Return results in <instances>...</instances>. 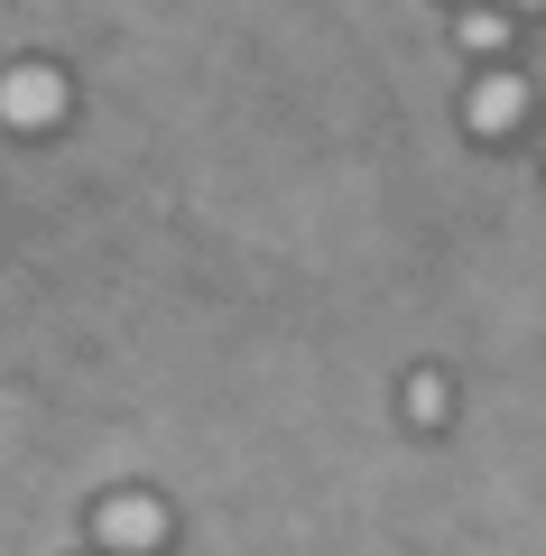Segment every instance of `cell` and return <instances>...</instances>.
<instances>
[{
	"label": "cell",
	"instance_id": "obj_1",
	"mask_svg": "<svg viewBox=\"0 0 546 556\" xmlns=\"http://www.w3.org/2000/svg\"><path fill=\"white\" fill-rule=\"evenodd\" d=\"M65 112H75V84H65V65H47V56L0 65V130L47 139V130H65Z\"/></svg>",
	"mask_w": 546,
	"mask_h": 556
},
{
	"label": "cell",
	"instance_id": "obj_2",
	"mask_svg": "<svg viewBox=\"0 0 546 556\" xmlns=\"http://www.w3.org/2000/svg\"><path fill=\"white\" fill-rule=\"evenodd\" d=\"M167 529H176V519H167V501H157V492H102L93 501V547L102 556H157V547H167Z\"/></svg>",
	"mask_w": 546,
	"mask_h": 556
},
{
	"label": "cell",
	"instance_id": "obj_3",
	"mask_svg": "<svg viewBox=\"0 0 546 556\" xmlns=\"http://www.w3.org/2000/svg\"><path fill=\"white\" fill-rule=\"evenodd\" d=\"M464 130H472V139L528 130V75H519V65H482V75L464 84Z\"/></svg>",
	"mask_w": 546,
	"mask_h": 556
},
{
	"label": "cell",
	"instance_id": "obj_4",
	"mask_svg": "<svg viewBox=\"0 0 546 556\" xmlns=\"http://www.w3.org/2000/svg\"><path fill=\"white\" fill-rule=\"evenodd\" d=\"M454 47H464L472 65H500V56H509V10H482V0H464V10H454Z\"/></svg>",
	"mask_w": 546,
	"mask_h": 556
},
{
	"label": "cell",
	"instance_id": "obj_5",
	"mask_svg": "<svg viewBox=\"0 0 546 556\" xmlns=\"http://www.w3.org/2000/svg\"><path fill=\"white\" fill-rule=\"evenodd\" d=\"M398 417H408L417 437H435V427L454 417V380L445 371H408V380H398Z\"/></svg>",
	"mask_w": 546,
	"mask_h": 556
},
{
	"label": "cell",
	"instance_id": "obj_6",
	"mask_svg": "<svg viewBox=\"0 0 546 556\" xmlns=\"http://www.w3.org/2000/svg\"><path fill=\"white\" fill-rule=\"evenodd\" d=\"M509 10H546V0H509Z\"/></svg>",
	"mask_w": 546,
	"mask_h": 556
},
{
	"label": "cell",
	"instance_id": "obj_7",
	"mask_svg": "<svg viewBox=\"0 0 546 556\" xmlns=\"http://www.w3.org/2000/svg\"><path fill=\"white\" fill-rule=\"evenodd\" d=\"M537 159H546V130H537Z\"/></svg>",
	"mask_w": 546,
	"mask_h": 556
},
{
	"label": "cell",
	"instance_id": "obj_8",
	"mask_svg": "<svg viewBox=\"0 0 546 556\" xmlns=\"http://www.w3.org/2000/svg\"><path fill=\"white\" fill-rule=\"evenodd\" d=\"M93 556H102V547H93Z\"/></svg>",
	"mask_w": 546,
	"mask_h": 556
}]
</instances>
